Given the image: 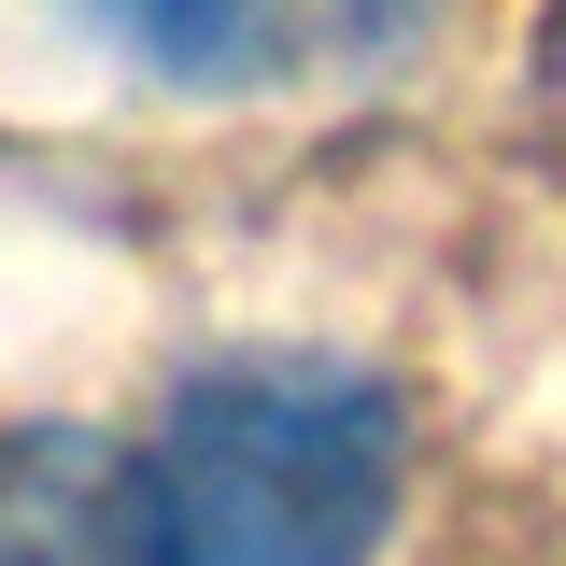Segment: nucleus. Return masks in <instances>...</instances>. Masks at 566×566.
<instances>
[{"label": "nucleus", "instance_id": "obj_1", "mask_svg": "<svg viewBox=\"0 0 566 566\" xmlns=\"http://www.w3.org/2000/svg\"><path fill=\"white\" fill-rule=\"evenodd\" d=\"M397 482L411 411L340 354H212L156 424L170 566H368L397 538Z\"/></svg>", "mask_w": 566, "mask_h": 566}, {"label": "nucleus", "instance_id": "obj_3", "mask_svg": "<svg viewBox=\"0 0 566 566\" xmlns=\"http://www.w3.org/2000/svg\"><path fill=\"white\" fill-rule=\"evenodd\" d=\"M71 14H99L142 71H170V85H241V71H270L283 14L270 0H71Z\"/></svg>", "mask_w": 566, "mask_h": 566}, {"label": "nucleus", "instance_id": "obj_2", "mask_svg": "<svg viewBox=\"0 0 566 566\" xmlns=\"http://www.w3.org/2000/svg\"><path fill=\"white\" fill-rule=\"evenodd\" d=\"M0 566H170L156 468L99 424H0Z\"/></svg>", "mask_w": 566, "mask_h": 566}, {"label": "nucleus", "instance_id": "obj_4", "mask_svg": "<svg viewBox=\"0 0 566 566\" xmlns=\"http://www.w3.org/2000/svg\"><path fill=\"white\" fill-rule=\"evenodd\" d=\"M553 57H566V29H553Z\"/></svg>", "mask_w": 566, "mask_h": 566}]
</instances>
